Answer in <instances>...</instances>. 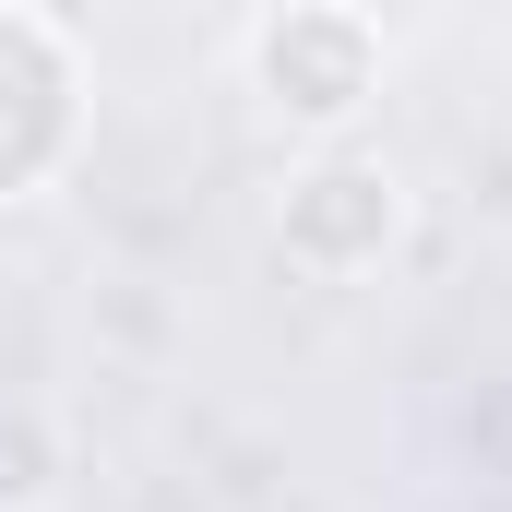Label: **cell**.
Returning a JSON list of instances; mask_svg holds the SVG:
<instances>
[{
	"label": "cell",
	"mask_w": 512,
	"mask_h": 512,
	"mask_svg": "<svg viewBox=\"0 0 512 512\" xmlns=\"http://www.w3.org/2000/svg\"><path fill=\"white\" fill-rule=\"evenodd\" d=\"M72 155H84V48L36 0H0V203H36Z\"/></svg>",
	"instance_id": "3"
},
{
	"label": "cell",
	"mask_w": 512,
	"mask_h": 512,
	"mask_svg": "<svg viewBox=\"0 0 512 512\" xmlns=\"http://www.w3.org/2000/svg\"><path fill=\"white\" fill-rule=\"evenodd\" d=\"M382 24L358 0H274L251 24V96L262 120L310 131V143H346V131L382 108Z\"/></svg>",
	"instance_id": "1"
},
{
	"label": "cell",
	"mask_w": 512,
	"mask_h": 512,
	"mask_svg": "<svg viewBox=\"0 0 512 512\" xmlns=\"http://www.w3.org/2000/svg\"><path fill=\"white\" fill-rule=\"evenodd\" d=\"M72 489V441L48 405H0V512H60Z\"/></svg>",
	"instance_id": "4"
},
{
	"label": "cell",
	"mask_w": 512,
	"mask_h": 512,
	"mask_svg": "<svg viewBox=\"0 0 512 512\" xmlns=\"http://www.w3.org/2000/svg\"><path fill=\"white\" fill-rule=\"evenodd\" d=\"M274 251H286V274H310V286L382 274L405 251V179H393L382 155H358V143H322L274 191Z\"/></svg>",
	"instance_id": "2"
}]
</instances>
